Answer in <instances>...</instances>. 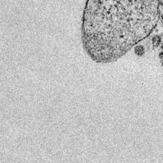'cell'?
Returning a JSON list of instances; mask_svg holds the SVG:
<instances>
[{
    "mask_svg": "<svg viewBox=\"0 0 163 163\" xmlns=\"http://www.w3.org/2000/svg\"><path fill=\"white\" fill-rule=\"evenodd\" d=\"M157 22L156 0H87L81 39L93 61H117L152 32Z\"/></svg>",
    "mask_w": 163,
    "mask_h": 163,
    "instance_id": "6da1fadb",
    "label": "cell"
},
{
    "mask_svg": "<svg viewBox=\"0 0 163 163\" xmlns=\"http://www.w3.org/2000/svg\"><path fill=\"white\" fill-rule=\"evenodd\" d=\"M135 53L138 56H142L144 54L145 50L144 47L142 45H138L135 47Z\"/></svg>",
    "mask_w": 163,
    "mask_h": 163,
    "instance_id": "7a4b0ae2",
    "label": "cell"
},
{
    "mask_svg": "<svg viewBox=\"0 0 163 163\" xmlns=\"http://www.w3.org/2000/svg\"><path fill=\"white\" fill-rule=\"evenodd\" d=\"M161 42V38L159 36L156 35L152 38V43L155 47H158Z\"/></svg>",
    "mask_w": 163,
    "mask_h": 163,
    "instance_id": "3957f363",
    "label": "cell"
}]
</instances>
